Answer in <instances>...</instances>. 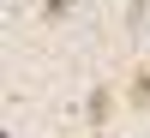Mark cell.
Returning a JSON list of instances; mask_svg holds the SVG:
<instances>
[{
  "label": "cell",
  "instance_id": "cell-2",
  "mask_svg": "<svg viewBox=\"0 0 150 138\" xmlns=\"http://www.w3.org/2000/svg\"><path fill=\"white\" fill-rule=\"evenodd\" d=\"M126 102H132V108H150V60L132 72V84H126Z\"/></svg>",
  "mask_w": 150,
  "mask_h": 138
},
{
  "label": "cell",
  "instance_id": "cell-3",
  "mask_svg": "<svg viewBox=\"0 0 150 138\" xmlns=\"http://www.w3.org/2000/svg\"><path fill=\"white\" fill-rule=\"evenodd\" d=\"M72 6H78V0H42V18H48V24H60Z\"/></svg>",
  "mask_w": 150,
  "mask_h": 138
},
{
  "label": "cell",
  "instance_id": "cell-1",
  "mask_svg": "<svg viewBox=\"0 0 150 138\" xmlns=\"http://www.w3.org/2000/svg\"><path fill=\"white\" fill-rule=\"evenodd\" d=\"M108 108H114V90H108V84H96V90H90V102H84L90 132H102V126H108Z\"/></svg>",
  "mask_w": 150,
  "mask_h": 138
}]
</instances>
